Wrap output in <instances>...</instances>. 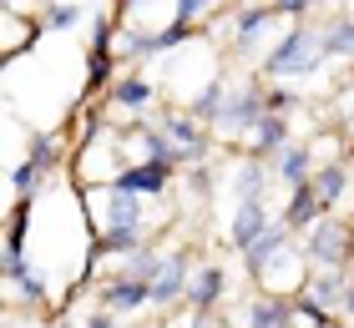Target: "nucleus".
<instances>
[{"mask_svg":"<svg viewBox=\"0 0 354 328\" xmlns=\"http://www.w3.org/2000/svg\"><path fill=\"white\" fill-rule=\"evenodd\" d=\"M223 288H228V273H223L218 262H203V268L192 273V283H187V308L207 318V313L223 303Z\"/></svg>","mask_w":354,"mask_h":328,"instance_id":"obj_11","label":"nucleus"},{"mask_svg":"<svg viewBox=\"0 0 354 328\" xmlns=\"http://www.w3.org/2000/svg\"><path fill=\"white\" fill-rule=\"evenodd\" d=\"M344 288H349V273H344V268H314V273H309V283H304V298L319 303L324 313H339Z\"/></svg>","mask_w":354,"mask_h":328,"instance_id":"obj_12","label":"nucleus"},{"mask_svg":"<svg viewBox=\"0 0 354 328\" xmlns=\"http://www.w3.org/2000/svg\"><path fill=\"white\" fill-rule=\"evenodd\" d=\"M268 111V91L253 86V81H243V86H228V102H223L218 122H213V137L233 142V137H253V126L263 122Z\"/></svg>","mask_w":354,"mask_h":328,"instance_id":"obj_3","label":"nucleus"},{"mask_svg":"<svg viewBox=\"0 0 354 328\" xmlns=\"http://www.w3.org/2000/svg\"><path fill=\"white\" fill-rule=\"evenodd\" d=\"M288 106H294L288 91H268V111H283V117H288Z\"/></svg>","mask_w":354,"mask_h":328,"instance_id":"obj_27","label":"nucleus"},{"mask_svg":"<svg viewBox=\"0 0 354 328\" xmlns=\"http://www.w3.org/2000/svg\"><path fill=\"white\" fill-rule=\"evenodd\" d=\"M268 6L279 10V15H288V21H304V15H309V6H314V0H268Z\"/></svg>","mask_w":354,"mask_h":328,"instance_id":"obj_25","label":"nucleus"},{"mask_svg":"<svg viewBox=\"0 0 354 328\" xmlns=\"http://www.w3.org/2000/svg\"><path fill=\"white\" fill-rule=\"evenodd\" d=\"M294 142V131H288V117L283 111H263V122L253 126V137H248V146H253V157H273V152H283V146Z\"/></svg>","mask_w":354,"mask_h":328,"instance_id":"obj_14","label":"nucleus"},{"mask_svg":"<svg viewBox=\"0 0 354 328\" xmlns=\"http://www.w3.org/2000/svg\"><path fill=\"white\" fill-rule=\"evenodd\" d=\"M319 218H324V202L314 197V187H309V182L294 187V197H288V207H283V222L294 227V233H309Z\"/></svg>","mask_w":354,"mask_h":328,"instance_id":"obj_17","label":"nucleus"},{"mask_svg":"<svg viewBox=\"0 0 354 328\" xmlns=\"http://www.w3.org/2000/svg\"><path fill=\"white\" fill-rule=\"evenodd\" d=\"M111 102H117L122 111H142V106L157 102V86L147 76H122V81H111Z\"/></svg>","mask_w":354,"mask_h":328,"instance_id":"obj_18","label":"nucleus"},{"mask_svg":"<svg viewBox=\"0 0 354 328\" xmlns=\"http://www.w3.org/2000/svg\"><path fill=\"white\" fill-rule=\"evenodd\" d=\"M76 21H82V6H51L46 10V26L51 30H71Z\"/></svg>","mask_w":354,"mask_h":328,"instance_id":"obj_24","label":"nucleus"},{"mask_svg":"<svg viewBox=\"0 0 354 328\" xmlns=\"http://www.w3.org/2000/svg\"><path fill=\"white\" fill-rule=\"evenodd\" d=\"M102 308L106 313H137V308H152V283L142 278H127V273H111L102 283Z\"/></svg>","mask_w":354,"mask_h":328,"instance_id":"obj_8","label":"nucleus"},{"mask_svg":"<svg viewBox=\"0 0 354 328\" xmlns=\"http://www.w3.org/2000/svg\"><path fill=\"white\" fill-rule=\"evenodd\" d=\"M324 61H329V56H324V30H314L309 21H294V26H288L283 36L263 51L259 71H263L268 81H273V76H314Z\"/></svg>","mask_w":354,"mask_h":328,"instance_id":"obj_1","label":"nucleus"},{"mask_svg":"<svg viewBox=\"0 0 354 328\" xmlns=\"http://www.w3.org/2000/svg\"><path fill=\"white\" fill-rule=\"evenodd\" d=\"M283 21L288 15H279L263 0V6H233L228 10V30H233V51L238 56H253L263 46V36H283Z\"/></svg>","mask_w":354,"mask_h":328,"instance_id":"obj_4","label":"nucleus"},{"mask_svg":"<svg viewBox=\"0 0 354 328\" xmlns=\"http://www.w3.org/2000/svg\"><path fill=\"white\" fill-rule=\"evenodd\" d=\"M283 248H294V227H288V222L279 218V222H273L268 233H263V238H259V242H253V248L243 253V268H248V278H259V273L268 268V262L283 253Z\"/></svg>","mask_w":354,"mask_h":328,"instance_id":"obj_13","label":"nucleus"},{"mask_svg":"<svg viewBox=\"0 0 354 328\" xmlns=\"http://www.w3.org/2000/svg\"><path fill=\"white\" fill-rule=\"evenodd\" d=\"M218 6H228V0H218Z\"/></svg>","mask_w":354,"mask_h":328,"instance_id":"obj_31","label":"nucleus"},{"mask_svg":"<svg viewBox=\"0 0 354 328\" xmlns=\"http://www.w3.org/2000/svg\"><path fill=\"white\" fill-rule=\"evenodd\" d=\"M213 10H218V0H177L172 21H177V26H187V30H198V26H203Z\"/></svg>","mask_w":354,"mask_h":328,"instance_id":"obj_22","label":"nucleus"},{"mask_svg":"<svg viewBox=\"0 0 354 328\" xmlns=\"http://www.w3.org/2000/svg\"><path fill=\"white\" fill-rule=\"evenodd\" d=\"M86 328H117V313H106V308H102V313H96Z\"/></svg>","mask_w":354,"mask_h":328,"instance_id":"obj_28","label":"nucleus"},{"mask_svg":"<svg viewBox=\"0 0 354 328\" xmlns=\"http://www.w3.org/2000/svg\"><path fill=\"white\" fill-rule=\"evenodd\" d=\"M56 157H61V142L51 137V131H36V137H30V157H26V162H36L41 172H51Z\"/></svg>","mask_w":354,"mask_h":328,"instance_id":"obj_23","label":"nucleus"},{"mask_svg":"<svg viewBox=\"0 0 354 328\" xmlns=\"http://www.w3.org/2000/svg\"><path fill=\"white\" fill-rule=\"evenodd\" d=\"M268 187L279 182H273V167L263 157H243L233 167V202H268Z\"/></svg>","mask_w":354,"mask_h":328,"instance_id":"obj_9","label":"nucleus"},{"mask_svg":"<svg viewBox=\"0 0 354 328\" xmlns=\"http://www.w3.org/2000/svg\"><path fill=\"white\" fill-rule=\"evenodd\" d=\"M117 187L137 192V197H152V202H157V197L172 187V167H162V162H132V167L117 172Z\"/></svg>","mask_w":354,"mask_h":328,"instance_id":"obj_10","label":"nucleus"},{"mask_svg":"<svg viewBox=\"0 0 354 328\" xmlns=\"http://www.w3.org/2000/svg\"><path fill=\"white\" fill-rule=\"evenodd\" d=\"M339 318L354 323V273H349V288H344V303H339Z\"/></svg>","mask_w":354,"mask_h":328,"instance_id":"obj_26","label":"nucleus"},{"mask_svg":"<svg viewBox=\"0 0 354 328\" xmlns=\"http://www.w3.org/2000/svg\"><path fill=\"white\" fill-rule=\"evenodd\" d=\"M324 56L354 61V15H349V21H334V26L324 30Z\"/></svg>","mask_w":354,"mask_h":328,"instance_id":"obj_21","label":"nucleus"},{"mask_svg":"<svg viewBox=\"0 0 354 328\" xmlns=\"http://www.w3.org/2000/svg\"><path fill=\"white\" fill-rule=\"evenodd\" d=\"M273 227V218H268V202H233V222H228V248L243 258L253 242H259L263 233Z\"/></svg>","mask_w":354,"mask_h":328,"instance_id":"obj_7","label":"nucleus"},{"mask_svg":"<svg viewBox=\"0 0 354 328\" xmlns=\"http://www.w3.org/2000/svg\"><path fill=\"white\" fill-rule=\"evenodd\" d=\"M314 197L324 202V212L329 207H339V197L349 192V162H319V172H314Z\"/></svg>","mask_w":354,"mask_h":328,"instance_id":"obj_16","label":"nucleus"},{"mask_svg":"<svg viewBox=\"0 0 354 328\" xmlns=\"http://www.w3.org/2000/svg\"><path fill=\"white\" fill-rule=\"evenodd\" d=\"M223 102H228V81H223V76H213V81H207V86L198 91V96H192V117H198V122H207V126H213L218 122V111H223Z\"/></svg>","mask_w":354,"mask_h":328,"instance_id":"obj_19","label":"nucleus"},{"mask_svg":"<svg viewBox=\"0 0 354 328\" xmlns=\"http://www.w3.org/2000/svg\"><path fill=\"white\" fill-rule=\"evenodd\" d=\"M243 328H294V308H288V298H279V293H263L243 313Z\"/></svg>","mask_w":354,"mask_h":328,"instance_id":"obj_15","label":"nucleus"},{"mask_svg":"<svg viewBox=\"0 0 354 328\" xmlns=\"http://www.w3.org/2000/svg\"><path fill=\"white\" fill-rule=\"evenodd\" d=\"M183 328H213V323H207L203 313H192V323H183Z\"/></svg>","mask_w":354,"mask_h":328,"instance_id":"obj_30","label":"nucleus"},{"mask_svg":"<svg viewBox=\"0 0 354 328\" xmlns=\"http://www.w3.org/2000/svg\"><path fill=\"white\" fill-rule=\"evenodd\" d=\"M304 258L314 262V268H349V253H354V222L334 218V212H324L309 233H304Z\"/></svg>","mask_w":354,"mask_h":328,"instance_id":"obj_2","label":"nucleus"},{"mask_svg":"<svg viewBox=\"0 0 354 328\" xmlns=\"http://www.w3.org/2000/svg\"><path fill=\"white\" fill-rule=\"evenodd\" d=\"M26 6H41V0H6V10H26Z\"/></svg>","mask_w":354,"mask_h":328,"instance_id":"obj_29","label":"nucleus"},{"mask_svg":"<svg viewBox=\"0 0 354 328\" xmlns=\"http://www.w3.org/2000/svg\"><path fill=\"white\" fill-rule=\"evenodd\" d=\"M187 283H192V253L187 248L162 253V262L152 273V308H172L177 298H187Z\"/></svg>","mask_w":354,"mask_h":328,"instance_id":"obj_5","label":"nucleus"},{"mask_svg":"<svg viewBox=\"0 0 354 328\" xmlns=\"http://www.w3.org/2000/svg\"><path fill=\"white\" fill-rule=\"evenodd\" d=\"M268 167H273V182H283L288 192H294V187H304V182H314V172H319V146H314V142H288L283 152L268 157Z\"/></svg>","mask_w":354,"mask_h":328,"instance_id":"obj_6","label":"nucleus"},{"mask_svg":"<svg viewBox=\"0 0 354 328\" xmlns=\"http://www.w3.org/2000/svg\"><path fill=\"white\" fill-rule=\"evenodd\" d=\"M157 262H162V253H157V248H147V242H142V248H132V253H127V258L117 262V273H127V278H142V283H152Z\"/></svg>","mask_w":354,"mask_h":328,"instance_id":"obj_20","label":"nucleus"}]
</instances>
